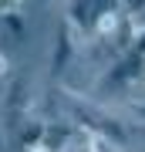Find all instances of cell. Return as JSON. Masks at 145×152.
Here are the masks:
<instances>
[{
    "label": "cell",
    "instance_id": "obj_1",
    "mask_svg": "<svg viewBox=\"0 0 145 152\" xmlns=\"http://www.w3.org/2000/svg\"><path fill=\"white\" fill-rule=\"evenodd\" d=\"M71 58H74V27H71L68 20H61L58 31H54V48H51V78L54 81L64 75Z\"/></svg>",
    "mask_w": 145,
    "mask_h": 152
},
{
    "label": "cell",
    "instance_id": "obj_10",
    "mask_svg": "<svg viewBox=\"0 0 145 152\" xmlns=\"http://www.w3.org/2000/svg\"><path fill=\"white\" fill-rule=\"evenodd\" d=\"M125 4H128V14H135V10H142V7H145V0H125Z\"/></svg>",
    "mask_w": 145,
    "mask_h": 152
},
{
    "label": "cell",
    "instance_id": "obj_4",
    "mask_svg": "<svg viewBox=\"0 0 145 152\" xmlns=\"http://www.w3.org/2000/svg\"><path fill=\"white\" fill-rule=\"evenodd\" d=\"M122 10H118V7H105V10L101 14H98V20H95V34H98V37H115V34H118V24H122Z\"/></svg>",
    "mask_w": 145,
    "mask_h": 152
},
{
    "label": "cell",
    "instance_id": "obj_6",
    "mask_svg": "<svg viewBox=\"0 0 145 152\" xmlns=\"http://www.w3.org/2000/svg\"><path fill=\"white\" fill-rule=\"evenodd\" d=\"M0 27H7V34H14V37H24V20L14 10H0Z\"/></svg>",
    "mask_w": 145,
    "mask_h": 152
},
{
    "label": "cell",
    "instance_id": "obj_2",
    "mask_svg": "<svg viewBox=\"0 0 145 152\" xmlns=\"http://www.w3.org/2000/svg\"><path fill=\"white\" fill-rule=\"evenodd\" d=\"M27 95H31V88H27V78H14L10 85V95H7V122H10V129H20V122L27 118Z\"/></svg>",
    "mask_w": 145,
    "mask_h": 152
},
{
    "label": "cell",
    "instance_id": "obj_7",
    "mask_svg": "<svg viewBox=\"0 0 145 152\" xmlns=\"http://www.w3.org/2000/svg\"><path fill=\"white\" fill-rule=\"evenodd\" d=\"M128 112H132V118L145 122V102H132V105H128Z\"/></svg>",
    "mask_w": 145,
    "mask_h": 152
},
{
    "label": "cell",
    "instance_id": "obj_8",
    "mask_svg": "<svg viewBox=\"0 0 145 152\" xmlns=\"http://www.w3.org/2000/svg\"><path fill=\"white\" fill-rule=\"evenodd\" d=\"M10 75V61H7V54H0V78Z\"/></svg>",
    "mask_w": 145,
    "mask_h": 152
},
{
    "label": "cell",
    "instance_id": "obj_12",
    "mask_svg": "<svg viewBox=\"0 0 145 152\" xmlns=\"http://www.w3.org/2000/svg\"><path fill=\"white\" fill-rule=\"evenodd\" d=\"M0 149H4V132H0Z\"/></svg>",
    "mask_w": 145,
    "mask_h": 152
},
{
    "label": "cell",
    "instance_id": "obj_5",
    "mask_svg": "<svg viewBox=\"0 0 145 152\" xmlns=\"http://www.w3.org/2000/svg\"><path fill=\"white\" fill-rule=\"evenodd\" d=\"M44 125H47V122H41L37 115H31V118L20 122V129H17V132H20V145H24V152L34 149V145H41V139H44Z\"/></svg>",
    "mask_w": 145,
    "mask_h": 152
},
{
    "label": "cell",
    "instance_id": "obj_11",
    "mask_svg": "<svg viewBox=\"0 0 145 152\" xmlns=\"http://www.w3.org/2000/svg\"><path fill=\"white\" fill-rule=\"evenodd\" d=\"M27 152H51L47 145H34V149H27Z\"/></svg>",
    "mask_w": 145,
    "mask_h": 152
},
{
    "label": "cell",
    "instance_id": "obj_9",
    "mask_svg": "<svg viewBox=\"0 0 145 152\" xmlns=\"http://www.w3.org/2000/svg\"><path fill=\"white\" fill-rule=\"evenodd\" d=\"M17 4H24V0H0V10H17Z\"/></svg>",
    "mask_w": 145,
    "mask_h": 152
},
{
    "label": "cell",
    "instance_id": "obj_3",
    "mask_svg": "<svg viewBox=\"0 0 145 152\" xmlns=\"http://www.w3.org/2000/svg\"><path fill=\"white\" fill-rule=\"evenodd\" d=\"M41 145H47L51 152L71 149V145H74V125H68V122H47V125H44Z\"/></svg>",
    "mask_w": 145,
    "mask_h": 152
}]
</instances>
